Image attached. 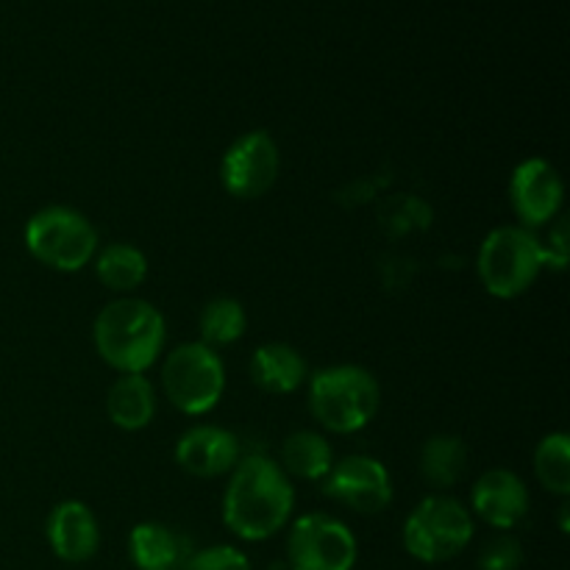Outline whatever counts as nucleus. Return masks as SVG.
<instances>
[{"mask_svg":"<svg viewBox=\"0 0 570 570\" xmlns=\"http://www.w3.org/2000/svg\"><path fill=\"white\" fill-rule=\"evenodd\" d=\"M471 504L488 527L510 532L529 515V490L518 473L493 468L476 479L471 490Z\"/></svg>","mask_w":570,"mask_h":570,"instance_id":"nucleus-12","label":"nucleus"},{"mask_svg":"<svg viewBox=\"0 0 570 570\" xmlns=\"http://www.w3.org/2000/svg\"><path fill=\"white\" fill-rule=\"evenodd\" d=\"M546 267L543 239L523 226H499L484 237L476 256L482 287L493 298H518L527 293Z\"/></svg>","mask_w":570,"mask_h":570,"instance_id":"nucleus-4","label":"nucleus"},{"mask_svg":"<svg viewBox=\"0 0 570 570\" xmlns=\"http://www.w3.org/2000/svg\"><path fill=\"white\" fill-rule=\"evenodd\" d=\"M95 351L117 373H145L165 351L167 326L161 312L145 298H117L92 323Z\"/></svg>","mask_w":570,"mask_h":570,"instance_id":"nucleus-2","label":"nucleus"},{"mask_svg":"<svg viewBox=\"0 0 570 570\" xmlns=\"http://www.w3.org/2000/svg\"><path fill=\"white\" fill-rule=\"evenodd\" d=\"M282 154L267 131H248L228 145L220 161V181L232 198H262L276 184Z\"/></svg>","mask_w":570,"mask_h":570,"instance_id":"nucleus-9","label":"nucleus"},{"mask_svg":"<svg viewBox=\"0 0 570 570\" xmlns=\"http://www.w3.org/2000/svg\"><path fill=\"white\" fill-rule=\"evenodd\" d=\"M48 543L50 551L59 557L61 562L70 566H81V562L92 560L98 554L100 546V527L95 512L89 510L83 501H61L53 507L48 518Z\"/></svg>","mask_w":570,"mask_h":570,"instance_id":"nucleus-14","label":"nucleus"},{"mask_svg":"<svg viewBox=\"0 0 570 570\" xmlns=\"http://www.w3.org/2000/svg\"><path fill=\"white\" fill-rule=\"evenodd\" d=\"M176 462L184 473L198 479H217L234 471L239 462V443L228 429L200 423L187 429L176 443Z\"/></svg>","mask_w":570,"mask_h":570,"instance_id":"nucleus-13","label":"nucleus"},{"mask_svg":"<svg viewBox=\"0 0 570 570\" xmlns=\"http://www.w3.org/2000/svg\"><path fill=\"white\" fill-rule=\"evenodd\" d=\"M523 566V549L512 534L501 532L499 538L490 540L479 557L482 570H518Z\"/></svg>","mask_w":570,"mask_h":570,"instance_id":"nucleus-24","label":"nucleus"},{"mask_svg":"<svg viewBox=\"0 0 570 570\" xmlns=\"http://www.w3.org/2000/svg\"><path fill=\"white\" fill-rule=\"evenodd\" d=\"M106 415L122 432H139L156 415V390L145 373H122L106 393Z\"/></svg>","mask_w":570,"mask_h":570,"instance_id":"nucleus-16","label":"nucleus"},{"mask_svg":"<svg viewBox=\"0 0 570 570\" xmlns=\"http://www.w3.org/2000/svg\"><path fill=\"white\" fill-rule=\"evenodd\" d=\"M278 465L287 476L323 482L334 465V451L321 432L301 429L282 443V462Z\"/></svg>","mask_w":570,"mask_h":570,"instance_id":"nucleus-17","label":"nucleus"},{"mask_svg":"<svg viewBox=\"0 0 570 570\" xmlns=\"http://www.w3.org/2000/svg\"><path fill=\"white\" fill-rule=\"evenodd\" d=\"M382 390L362 365H332L309 379V412L326 432L354 434L376 417Z\"/></svg>","mask_w":570,"mask_h":570,"instance_id":"nucleus-3","label":"nucleus"},{"mask_svg":"<svg viewBox=\"0 0 570 570\" xmlns=\"http://www.w3.org/2000/svg\"><path fill=\"white\" fill-rule=\"evenodd\" d=\"M26 248L50 271L78 273L98 254V232L72 206H45L26 223Z\"/></svg>","mask_w":570,"mask_h":570,"instance_id":"nucleus-6","label":"nucleus"},{"mask_svg":"<svg viewBox=\"0 0 570 570\" xmlns=\"http://www.w3.org/2000/svg\"><path fill=\"white\" fill-rule=\"evenodd\" d=\"M250 382L271 395H289L309 379L306 360L287 343H265L250 356Z\"/></svg>","mask_w":570,"mask_h":570,"instance_id":"nucleus-15","label":"nucleus"},{"mask_svg":"<svg viewBox=\"0 0 570 570\" xmlns=\"http://www.w3.org/2000/svg\"><path fill=\"white\" fill-rule=\"evenodd\" d=\"M323 493L360 515H379L393 501V482L384 462L376 456L351 454L334 462L323 479Z\"/></svg>","mask_w":570,"mask_h":570,"instance_id":"nucleus-10","label":"nucleus"},{"mask_svg":"<svg viewBox=\"0 0 570 570\" xmlns=\"http://www.w3.org/2000/svg\"><path fill=\"white\" fill-rule=\"evenodd\" d=\"M468 468V449L462 438L434 434L421 449V473L432 488L449 490L462 479Z\"/></svg>","mask_w":570,"mask_h":570,"instance_id":"nucleus-20","label":"nucleus"},{"mask_svg":"<svg viewBox=\"0 0 570 570\" xmlns=\"http://www.w3.org/2000/svg\"><path fill=\"white\" fill-rule=\"evenodd\" d=\"M295 510V488L276 460L250 454L234 465L223 493V523L248 543L273 538Z\"/></svg>","mask_w":570,"mask_h":570,"instance_id":"nucleus-1","label":"nucleus"},{"mask_svg":"<svg viewBox=\"0 0 570 570\" xmlns=\"http://www.w3.org/2000/svg\"><path fill=\"white\" fill-rule=\"evenodd\" d=\"M560 529L562 532H568V504L560 507Z\"/></svg>","mask_w":570,"mask_h":570,"instance_id":"nucleus-26","label":"nucleus"},{"mask_svg":"<svg viewBox=\"0 0 570 570\" xmlns=\"http://www.w3.org/2000/svg\"><path fill=\"white\" fill-rule=\"evenodd\" d=\"M95 273L111 293H134L148 278V256L131 243H109L95 254Z\"/></svg>","mask_w":570,"mask_h":570,"instance_id":"nucleus-19","label":"nucleus"},{"mask_svg":"<svg viewBox=\"0 0 570 570\" xmlns=\"http://www.w3.org/2000/svg\"><path fill=\"white\" fill-rule=\"evenodd\" d=\"M356 554L360 546L354 532L326 512H309L289 529V570H354Z\"/></svg>","mask_w":570,"mask_h":570,"instance_id":"nucleus-8","label":"nucleus"},{"mask_svg":"<svg viewBox=\"0 0 570 570\" xmlns=\"http://www.w3.org/2000/svg\"><path fill=\"white\" fill-rule=\"evenodd\" d=\"M534 476L549 493L570 495V438L566 432L546 434L534 451Z\"/></svg>","mask_w":570,"mask_h":570,"instance_id":"nucleus-22","label":"nucleus"},{"mask_svg":"<svg viewBox=\"0 0 570 570\" xmlns=\"http://www.w3.org/2000/svg\"><path fill=\"white\" fill-rule=\"evenodd\" d=\"M248 328V315H245V306L237 298H212L209 304L200 309L198 317V332L200 343L209 345V348H223V345L237 343L239 337Z\"/></svg>","mask_w":570,"mask_h":570,"instance_id":"nucleus-21","label":"nucleus"},{"mask_svg":"<svg viewBox=\"0 0 570 570\" xmlns=\"http://www.w3.org/2000/svg\"><path fill=\"white\" fill-rule=\"evenodd\" d=\"M181 570H250V562L234 546H209L187 557Z\"/></svg>","mask_w":570,"mask_h":570,"instance_id":"nucleus-23","label":"nucleus"},{"mask_svg":"<svg viewBox=\"0 0 570 570\" xmlns=\"http://www.w3.org/2000/svg\"><path fill=\"white\" fill-rule=\"evenodd\" d=\"M562 200H566V184L557 167L546 159L532 156L512 170L510 204L523 228L534 232L540 226H549L560 215Z\"/></svg>","mask_w":570,"mask_h":570,"instance_id":"nucleus-11","label":"nucleus"},{"mask_svg":"<svg viewBox=\"0 0 570 570\" xmlns=\"http://www.w3.org/2000/svg\"><path fill=\"white\" fill-rule=\"evenodd\" d=\"M473 532H476L473 515L460 499L432 493L406 515L401 538L406 554L426 566H440L462 554L471 546Z\"/></svg>","mask_w":570,"mask_h":570,"instance_id":"nucleus-5","label":"nucleus"},{"mask_svg":"<svg viewBox=\"0 0 570 570\" xmlns=\"http://www.w3.org/2000/svg\"><path fill=\"white\" fill-rule=\"evenodd\" d=\"M546 250V267H566L568 262V223L560 220L549 232V245H543Z\"/></svg>","mask_w":570,"mask_h":570,"instance_id":"nucleus-25","label":"nucleus"},{"mask_svg":"<svg viewBox=\"0 0 570 570\" xmlns=\"http://www.w3.org/2000/svg\"><path fill=\"white\" fill-rule=\"evenodd\" d=\"M128 557L137 570H176L181 562V540L156 521H142L128 534Z\"/></svg>","mask_w":570,"mask_h":570,"instance_id":"nucleus-18","label":"nucleus"},{"mask_svg":"<svg viewBox=\"0 0 570 570\" xmlns=\"http://www.w3.org/2000/svg\"><path fill=\"white\" fill-rule=\"evenodd\" d=\"M161 390L178 412L189 417L215 410L226 390V365L209 345L181 343L161 365Z\"/></svg>","mask_w":570,"mask_h":570,"instance_id":"nucleus-7","label":"nucleus"}]
</instances>
